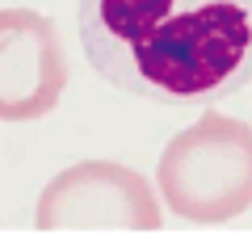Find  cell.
<instances>
[{
  "instance_id": "obj_1",
  "label": "cell",
  "mask_w": 252,
  "mask_h": 235,
  "mask_svg": "<svg viewBox=\"0 0 252 235\" xmlns=\"http://www.w3.org/2000/svg\"><path fill=\"white\" fill-rule=\"evenodd\" d=\"M101 80L160 105H210L252 80V0H80Z\"/></svg>"
},
{
  "instance_id": "obj_2",
  "label": "cell",
  "mask_w": 252,
  "mask_h": 235,
  "mask_svg": "<svg viewBox=\"0 0 252 235\" xmlns=\"http://www.w3.org/2000/svg\"><path fill=\"white\" fill-rule=\"evenodd\" d=\"M160 193L189 223H227L252 206V130L202 114L160 155Z\"/></svg>"
},
{
  "instance_id": "obj_3",
  "label": "cell",
  "mask_w": 252,
  "mask_h": 235,
  "mask_svg": "<svg viewBox=\"0 0 252 235\" xmlns=\"http://www.w3.org/2000/svg\"><path fill=\"white\" fill-rule=\"evenodd\" d=\"M38 231H156L160 202L139 172L122 164L89 160L63 168L38 198Z\"/></svg>"
},
{
  "instance_id": "obj_4",
  "label": "cell",
  "mask_w": 252,
  "mask_h": 235,
  "mask_svg": "<svg viewBox=\"0 0 252 235\" xmlns=\"http://www.w3.org/2000/svg\"><path fill=\"white\" fill-rule=\"evenodd\" d=\"M67 88V51L46 13L0 9V122H38Z\"/></svg>"
}]
</instances>
